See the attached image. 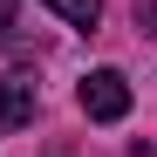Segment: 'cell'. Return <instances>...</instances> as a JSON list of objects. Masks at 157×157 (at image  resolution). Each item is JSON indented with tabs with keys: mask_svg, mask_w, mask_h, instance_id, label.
<instances>
[{
	"mask_svg": "<svg viewBox=\"0 0 157 157\" xmlns=\"http://www.w3.org/2000/svg\"><path fill=\"white\" fill-rule=\"evenodd\" d=\"M75 102H82L89 123H123V116H130V82H123V68H89L82 89H75Z\"/></svg>",
	"mask_w": 157,
	"mask_h": 157,
	"instance_id": "obj_1",
	"label": "cell"
},
{
	"mask_svg": "<svg viewBox=\"0 0 157 157\" xmlns=\"http://www.w3.org/2000/svg\"><path fill=\"white\" fill-rule=\"evenodd\" d=\"M34 109H41L34 75H0V130H28Z\"/></svg>",
	"mask_w": 157,
	"mask_h": 157,
	"instance_id": "obj_2",
	"label": "cell"
},
{
	"mask_svg": "<svg viewBox=\"0 0 157 157\" xmlns=\"http://www.w3.org/2000/svg\"><path fill=\"white\" fill-rule=\"evenodd\" d=\"M41 7H55L68 28H82V34H96V21H102V0H41Z\"/></svg>",
	"mask_w": 157,
	"mask_h": 157,
	"instance_id": "obj_3",
	"label": "cell"
},
{
	"mask_svg": "<svg viewBox=\"0 0 157 157\" xmlns=\"http://www.w3.org/2000/svg\"><path fill=\"white\" fill-rule=\"evenodd\" d=\"M137 21H144V28L157 34V0H137Z\"/></svg>",
	"mask_w": 157,
	"mask_h": 157,
	"instance_id": "obj_4",
	"label": "cell"
},
{
	"mask_svg": "<svg viewBox=\"0 0 157 157\" xmlns=\"http://www.w3.org/2000/svg\"><path fill=\"white\" fill-rule=\"evenodd\" d=\"M7 21H14V0H0V41H7Z\"/></svg>",
	"mask_w": 157,
	"mask_h": 157,
	"instance_id": "obj_5",
	"label": "cell"
}]
</instances>
